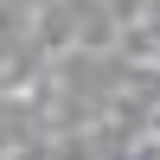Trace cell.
I'll return each mask as SVG.
<instances>
[{
  "label": "cell",
  "mask_w": 160,
  "mask_h": 160,
  "mask_svg": "<svg viewBox=\"0 0 160 160\" xmlns=\"http://www.w3.org/2000/svg\"><path fill=\"white\" fill-rule=\"evenodd\" d=\"M102 13H109L115 26H141V19L154 13V0H102Z\"/></svg>",
  "instance_id": "cell-1"
}]
</instances>
